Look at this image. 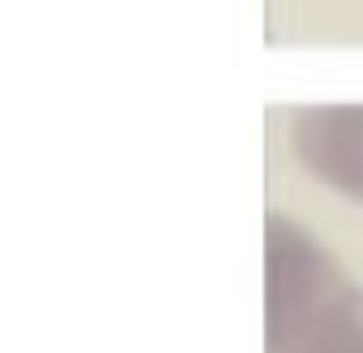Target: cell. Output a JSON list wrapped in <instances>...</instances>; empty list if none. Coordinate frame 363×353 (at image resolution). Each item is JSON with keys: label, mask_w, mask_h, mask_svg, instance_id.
Here are the masks:
<instances>
[{"label": "cell", "mask_w": 363, "mask_h": 353, "mask_svg": "<svg viewBox=\"0 0 363 353\" xmlns=\"http://www.w3.org/2000/svg\"><path fill=\"white\" fill-rule=\"evenodd\" d=\"M289 150L308 179L363 204V105H308L289 120Z\"/></svg>", "instance_id": "cell-2"}, {"label": "cell", "mask_w": 363, "mask_h": 353, "mask_svg": "<svg viewBox=\"0 0 363 353\" xmlns=\"http://www.w3.org/2000/svg\"><path fill=\"white\" fill-rule=\"evenodd\" d=\"M353 288L343 264L318 244L294 214H269L264 224V348L294 353Z\"/></svg>", "instance_id": "cell-1"}, {"label": "cell", "mask_w": 363, "mask_h": 353, "mask_svg": "<svg viewBox=\"0 0 363 353\" xmlns=\"http://www.w3.org/2000/svg\"><path fill=\"white\" fill-rule=\"evenodd\" d=\"M294 353H363V288L353 284Z\"/></svg>", "instance_id": "cell-3"}]
</instances>
